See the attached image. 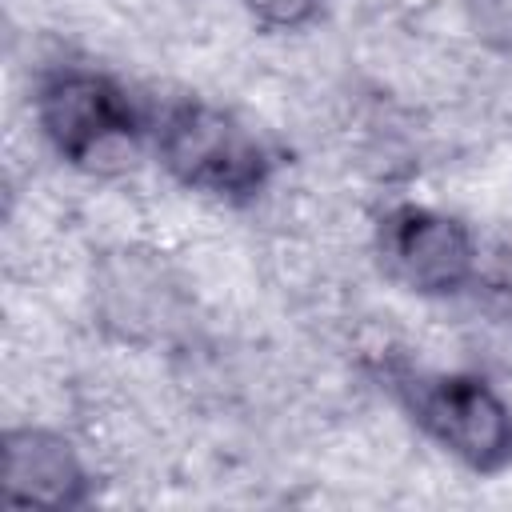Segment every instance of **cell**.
I'll use <instances>...</instances> for the list:
<instances>
[{
    "label": "cell",
    "instance_id": "1",
    "mask_svg": "<svg viewBox=\"0 0 512 512\" xmlns=\"http://www.w3.org/2000/svg\"><path fill=\"white\" fill-rule=\"evenodd\" d=\"M32 116L48 148L80 172H120L152 140V116L132 92L84 64L48 68L32 92Z\"/></svg>",
    "mask_w": 512,
    "mask_h": 512
},
{
    "label": "cell",
    "instance_id": "2",
    "mask_svg": "<svg viewBox=\"0 0 512 512\" xmlns=\"http://www.w3.org/2000/svg\"><path fill=\"white\" fill-rule=\"evenodd\" d=\"M384 388L404 416L468 472L500 476L512 468V404L492 380L392 360L384 364Z\"/></svg>",
    "mask_w": 512,
    "mask_h": 512
},
{
    "label": "cell",
    "instance_id": "3",
    "mask_svg": "<svg viewBox=\"0 0 512 512\" xmlns=\"http://www.w3.org/2000/svg\"><path fill=\"white\" fill-rule=\"evenodd\" d=\"M152 152L180 188L224 204L256 200L276 168V156L244 120L204 100L164 104L152 116Z\"/></svg>",
    "mask_w": 512,
    "mask_h": 512
},
{
    "label": "cell",
    "instance_id": "4",
    "mask_svg": "<svg viewBox=\"0 0 512 512\" xmlns=\"http://www.w3.org/2000/svg\"><path fill=\"white\" fill-rule=\"evenodd\" d=\"M376 260L404 292L440 300L476 280L480 244L460 216L404 200L376 220Z\"/></svg>",
    "mask_w": 512,
    "mask_h": 512
},
{
    "label": "cell",
    "instance_id": "5",
    "mask_svg": "<svg viewBox=\"0 0 512 512\" xmlns=\"http://www.w3.org/2000/svg\"><path fill=\"white\" fill-rule=\"evenodd\" d=\"M92 308L112 340L156 344L184 320V292L156 252L116 248L92 272Z\"/></svg>",
    "mask_w": 512,
    "mask_h": 512
},
{
    "label": "cell",
    "instance_id": "6",
    "mask_svg": "<svg viewBox=\"0 0 512 512\" xmlns=\"http://www.w3.org/2000/svg\"><path fill=\"white\" fill-rule=\"evenodd\" d=\"M0 452H4L0 484L12 504L84 508L92 500V472L64 432L20 424L4 432Z\"/></svg>",
    "mask_w": 512,
    "mask_h": 512
},
{
    "label": "cell",
    "instance_id": "7",
    "mask_svg": "<svg viewBox=\"0 0 512 512\" xmlns=\"http://www.w3.org/2000/svg\"><path fill=\"white\" fill-rule=\"evenodd\" d=\"M464 24L480 48L512 60V0H464Z\"/></svg>",
    "mask_w": 512,
    "mask_h": 512
},
{
    "label": "cell",
    "instance_id": "8",
    "mask_svg": "<svg viewBox=\"0 0 512 512\" xmlns=\"http://www.w3.org/2000/svg\"><path fill=\"white\" fill-rule=\"evenodd\" d=\"M252 24L268 32H304L308 24L320 20L324 0H240Z\"/></svg>",
    "mask_w": 512,
    "mask_h": 512
}]
</instances>
